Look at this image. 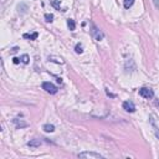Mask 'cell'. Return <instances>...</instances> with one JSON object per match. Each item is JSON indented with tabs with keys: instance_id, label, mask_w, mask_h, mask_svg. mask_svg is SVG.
Wrapping results in <instances>:
<instances>
[{
	"instance_id": "cell-5",
	"label": "cell",
	"mask_w": 159,
	"mask_h": 159,
	"mask_svg": "<svg viewBox=\"0 0 159 159\" xmlns=\"http://www.w3.org/2000/svg\"><path fill=\"white\" fill-rule=\"evenodd\" d=\"M122 106H123V109H124L126 112H129V113L135 112V104H134L132 101H124Z\"/></svg>"
},
{
	"instance_id": "cell-8",
	"label": "cell",
	"mask_w": 159,
	"mask_h": 159,
	"mask_svg": "<svg viewBox=\"0 0 159 159\" xmlns=\"http://www.w3.org/2000/svg\"><path fill=\"white\" fill-rule=\"evenodd\" d=\"M51 5L55 7V9H57V10H62V11H65L64 9H61V1L60 0H51Z\"/></svg>"
},
{
	"instance_id": "cell-17",
	"label": "cell",
	"mask_w": 159,
	"mask_h": 159,
	"mask_svg": "<svg viewBox=\"0 0 159 159\" xmlns=\"http://www.w3.org/2000/svg\"><path fill=\"white\" fill-rule=\"evenodd\" d=\"M153 4H154V6L157 7V9H159V0H153Z\"/></svg>"
},
{
	"instance_id": "cell-15",
	"label": "cell",
	"mask_w": 159,
	"mask_h": 159,
	"mask_svg": "<svg viewBox=\"0 0 159 159\" xmlns=\"http://www.w3.org/2000/svg\"><path fill=\"white\" fill-rule=\"evenodd\" d=\"M45 19H46L47 22H52L54 21V15L52 14H45Z\"/></svg>"
},
{
	"instance_id": "cell-6",
	"label": "cell",
	"mask_w": 159,
	"mask_h": 159,
	"mask_svg": "<svg viewBox=\"0 0 159 159\" xmlns=\"http://www.w3.org/2000/svg\"><path fill=\"white\" fill-rule=\"evenodd\" d=\"M149 121H150V123H152V126H153V128H154V132H155L157 138H159V127H158L157 123H155V116H154V115H150V116H149Z\"/></svg>"
},
{
	"instance_id": "cell-19",
	"label": "cell",
	"mask_w": 159,
	"mask_h": 159,
	"mask_svg": "<svg viewBox=\"0 0 159 159\" xmlns=\"http://www.w3.org/2000/svg\"><path fill=\"white\" fill-rule=\"evenodd\" d=\"M13 61H14V64H19V62H20V58L14 57V58H13Z\"/></svg>"
},
{
	"instance_id": "cell-16",
	"label": "cell",
	"mask_w": 159,
	"mask_h": 159,
	"mask_svg": "<svg viewBox=\"0 0 159 159\" xmlns=\"http://www.w3.org/2000/svg\"><path fill=\"white\" fill-rule=\"evenodd\" d=\"M75 51H76L77 54H82V52H83V50H82V45H81V44H77V45H76V47H75Z\"/></svg>"
},
{
	"instance_id": "cell-10",
	"label": "cell",
	"mask_w": 159,
	"mask_h": 159,
	"mask_svg": "<svg viewBox=\"0 0 159 159\" xmlns=\"http://www.w3.org/2000/svg\"><path fill=\"white\" fill-rule=\"evenodd\" d=\"M13 122L16 124V127L18 128H21V127H27V123L26 122H22V121H19L18 118H15V119H13Z\"/></svg>"
},
{
	"instance_id": "cell-18",
	"label": "cell",
	"mask_w": 159,
	"mask_h": 159,
	"mask_svg": "<svg viewBox=\"0 0 159 159\" xmlns=\"http://www.w3.org/2000/svg\"><path fill=\"white\" fill-rule=\"evenodd\" d=\"M106 93H107V95H108L109 97H116V95H113V93H111V92H109V91H108L107 88H106Z\"/></svg>"
},
{
	"instance_id": "cell-4",
	"label": "cell",
	"mask_w": 159,
	"mask_h": 159,
	"mask_svg": "<svg viewBox=\"0 0 159 159\" xmlns=\"http://www.w3.org/2000/svg\"><path fill=\"white\" fill-rule=\"evenodd\" d=\"M78 157L80 158H96V159L103 158V155H101L100 153H95V152H82V153H78Z\"/></svg>"
},
{
	"instance_id": "cell-11",
	"label": "cell",
	"mask_w": 159,
	"mask_h": 159,
	"mask_svg": "<svg viewBox=\"0 0 159 159\" xmlns=\"http://www.w3.org/2000/svg\"><path fill=\"white\" fill-rule=\"evenodd\" d=\"M67 26H69V29L71 31H73V30L76 29V22H75V20H72V19H69L67 20Z\"/></svg>"
},
{
	"instance_id": "cell-9",
	"label": "cell",
	"mask_w": 159,
	"mask_h": 159,
	"mask_svg": "<svg viewBox=\"0 0 159 159\" xmlns=\"http://www.w3.org/2000/svg\"><path fill=\"white\" fill-rule=\"evenodd\" d=\"M42 129H44L45 132H47V133H52V132L55 131V127L52 126V124H44Z\"/></svg>"
},
{
	"instance_id": "cell-13",
	"label": "cell",
	"mask_w": 159,
	"mask_h": 159,
	"mask_svg": "<svg viewBox=\"0 0 159 159\" xmlns=\"http://www.w3.org/2000/svg\"><path fill=\"white\" fill-rule=\"evenodd\" d=\"M37 36H39V34H37V33H34L33 35H29V34H24V37H25V39H30V40H35V39H36Z\"/></svg>"
},
{
	"instance_id": "cell-20",
	"label": "cell",
	"mask_w": 159,
	"mask_h": 159,
	"mask_svg": "<svg viewBox=\"0 0 159 159\" xmlns=\"http://www.w3.org/2000/svg\"><path fill=\"white\" fill-rule=\"evenodd\" d=\"M158 106H159V101H158Z\"/></svg>"
},
{
	"instance_id": "cell-1",
	"label": "cell",
	"mask_w": 159,
	"mask_h": 159,
	"mask_svg": "<svg viewBox=\"0 0 159 159\" xmlns=\"http://www.w3.org/2000/svg\"><path fill=\"white\" fill-rule=\"evenodd\" d=\"M91 34H92L93 39H95L96 41H102L103 37H104V34H103L95 24H91Z\"/></svg>"
},
{
	"instance_id": "cell-7",
	"label": "cell",
	"mask_w": 159,
	"mask_h": 159,
	"mask_svg": "<svg viewBox=\"0 0 159 159\" xmlns=\"http://www.w3.org/2000/svg\"><path fill=\"white\" fill-rule=\"evenodd\" d=\"M41 144H42V143H41L40 139H31L30 142H27V146L31 147V148H37V147H40Z\"/></svg>"
},
{
	"instance_id": "cell-12",
	"label": "cell",
	"mask_w": 159,
	"mask_h": 159,
	"mask_svg": "<svg viewBox=\"0 0 159 159\" xmlns=\"http://www.w3.org/2000/svg\"><path fill=\"white\" fill-rule=\"evenodd\" d=\"M134 4V0H123V6L126 7V9H129V7H132Z\"/></svg>"
},
{
	"instance_id": "cell-2",
	"label": "cell",
	"mask_w": 159,
	"mask_h": 159,
	"mask_svg": "<svg viewBox=\"0 0 159 159\" xmlns=\"http://www.w3.org/2000/svg\"><path fill=\"white\" fill-rule=\"evenodd\" d=\"M139 96H142L143 98H147V100H150V98L154 97V92L153 89H150L148 87H142L139 89Z\"/></svg>"
},
{
	"instance_id": "cell-14",
	"label": "cell",
	"mask_w": 159,
	"mask_h": 159,
	"mask_svg": "<svg viewBox=\"0 0 159 159\" xmlns=\"http://www.w3.org/2000/svg\"><path fill=\"white\" fill-rule=\"evenodd\" d=\"M20 61H21L22 64L27 65V64H29V61H30V57H29V55H22V56L20 57Z\"/></svg>"
},
{
	"instance_id": "cell-3",
	"label": "cell",
	"mask_w": 159,
	"mask_h": 159,
	"mask_svg": "<svg viewBox=\"0 0 159 159\" xmlns=\"http://www.w3.org/2000/svg\"><path fill=\"white\" fill-rule=\"evenodd\" d=\"M42 89H45L47 93H51V95L57 93V87L51 82H44L42 83Z\"/></svg>"
}]
</instances>
